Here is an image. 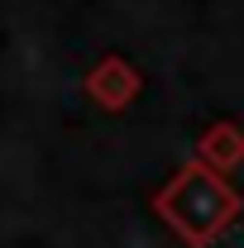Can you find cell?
Returning <instances> with one entry per match:
<instances>
[{"label": "cell", "mask_w": 244, "mask_h": 248, "mask_svg": "<svg viewBox=\"0 0 244 248\" xmlns=\"http://www.w3.org/2000/svg\"><path fill=\"white\" fill-rule=\"evenodd\" d=\"M244 210V196L225 182V172L206 167L201 157L196 162H182L168 186L153 196V215L163 219L187 248H206L215 244Z\"/></svg>", "instance_id": "6da1fadb"}, {"label": "cell", "mask_w": 244, "mask_h": 248, "mask_svg": "<svg viewBox=\"0 0 244 248\" xmlns=\"http://www.w3.org/2000/svg\"><path fill=\"white\" fill-rule=\"evenodd\" d=\"M82 91H87V100H91V105L110 110V115H120V110H129V105H134V95L144 91V77H139V67H134L129 58L110 53V58H101L91 72H87Z\"/></svg>", "instance_id": "7a4b0ae2"}, {"label": "cell", "mask_w": 244, "mask_h": 248, "mask_svg": "<svg viewBox=\"0 0 244 248\" xmlns=\"http://www.w3.org/2000/svg\"><path fill=\"white\" fill-rule=\"evenodd\" d=\"M196 153H201V162L215 167V172H235V167L244 162V129L230 124V120H215L211 129L201 134Z\"/></svg>", "instance_id": "3957f363"}]
</instances>
